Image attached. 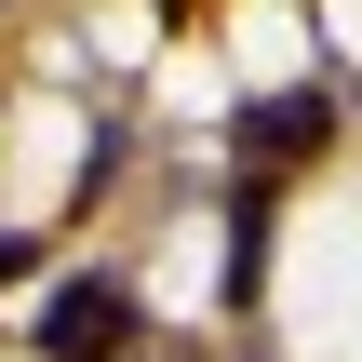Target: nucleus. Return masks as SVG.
<instances>
[{
    "label": "nucleus",
    "mask_w": 362,
    "mask_h": 362,
    "mask_svg": "<svg viewBox=\"0 0 362 362\" xmlns=\"http://www.w3.org/2000/svg\"><path fill=\"white\" fill-rule=\"evenodd\" d=\"M255 282H269V188H242L228 215V309H255Z\"/></svg>",
    "instance_id": "obj_3"
},
{
    "label": "nucleus",
    "mask_w": 362,
    "mask_h": 362,
    "mask_svg": "<svg viewBox=\"0 0 362 362\" xmlns=\"http://www.w3.org/2000/svg\"><path fill=\"white\" fill-rule=\"evenodd\" d=\"M27 255H40V242H0V282H13V269H27Z\"/></svg>",
    "instance_id": "obj_4"
},
{
    "label": "nucleus",
    "mask_w": 362,
    "mask_h": 362,
    "mask_svg": "<svg viewBox=\"0 0 362 362\" xmlns=\"http://www.w3.org/2000/svg\"><path fill=\"white\" fill-rule=\"evenodd\" d=\"M322 134H336V94H269V107H242V188H269V175H296V161H322Z\"/></svg>",
    "instance_id": "obj_2"
},
{
    "label": "nucleus",
    "mask_w": 362,
    "mask_h": 362,
    "mask_svg": "<svg viewBox=\"0 0 362 362\" xmlns=\"http://www.w3.org/2000/svg\"><path fill=\"white\" fill-rule=\"evenodd\" d=\"M121 349H134V296H121L107 269L54 282V309H40V362H121Z\"/></svg>",
    "instance_id": "obj_1"
}]
</instances>
